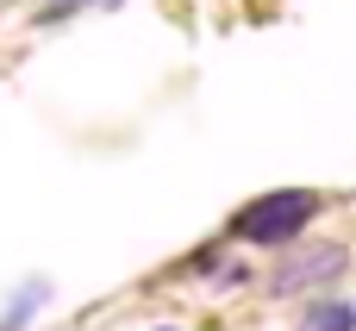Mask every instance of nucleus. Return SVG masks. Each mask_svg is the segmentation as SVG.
Listing matches in <instances>:
<instances>
[{
	"mask_svg": "<svg viewBox=\"0 0 356 331\" xmlns=\"http://www.w3.org/2000/svg\"><path fill=\"white\" fill-rule=\"evenodd\" d=\"M307 219H319V194H313V188H275V194L250 200V207L232 219V232H238L244 244H294V238L307 232Z\"/></svg>",
	"mask_w": 356,
	"mask_h": 331,
	"instance_id": "obj_1",
	"label": "nucleus"
},
{
	"mask_svg": "<svg viewBox=\"0 0 356 331\" xmlns=\"http://www.w3.org/2000/svg\"><path fill=\"white\" fill-rule=\"evenodd\" d=\"M344 269V244H307V250H294L275 275H269V288L275 294H294V288H313V282H325V275H338Z\"/></svg>",
	"mask_w": 356,
	"mask_h": 331,
	"instance_id": "obj_2",
	"label": "nucleus"
},
{
	"mask_svg": "<svg viewBox=\"0 0 356 331\" xmlns=\"http://www.w3.org/2000/svg\"><path fill=\"white\" fill-rule=\"evenodd\" d=\"M300 331H356V307H338V300H325V307H313Z\"/></svg>",
	"mask_w": 356,
	"mask_h": 331,
	"instance_id": "obj_3",
	"label": "nucleus"
},
{
	"mask_svg": "<svg viewBox=\"0 0 356 331\" xmlns=\"http://www.w3.org/2000/svg\"><path fill=\"white\" fill-rule=\"evenodd\" d=\"M75 6H94V0H44V19H63V13H75ZM100 6H113V0H100Z\"/></svg>",
	"mask_w": 356,
	"mask_h": 331,
	"instance_id": "obj_4",
	"label": "nucleus"
},
{
	"mask_svg": "<svg viewBox=\"0 0 356 331\" xmlns=\"http://www.w3.org/2000/svg\"><path fill=\"white\" fill-rule=\"evenodd\" d=\"M0 331H19V319H6V325H0Z\"/></svg>",
	"mask_w": 356,
	"mask_h": 331,
	"instance_id": "obj_5",
	"label": "nucleus"
}]
</instances>
